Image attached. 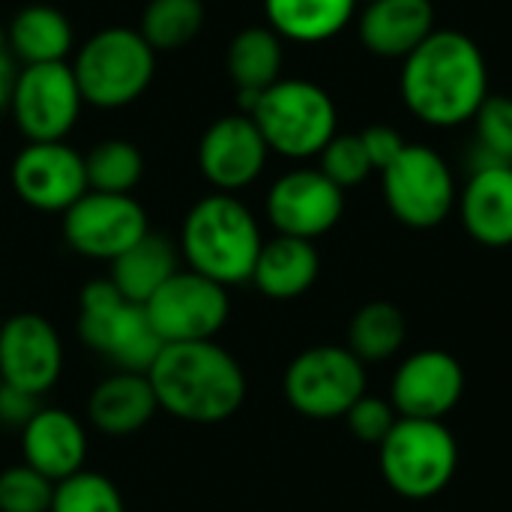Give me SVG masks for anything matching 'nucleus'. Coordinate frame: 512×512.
I'll list each match as a JSON object with an SVG mask.
<instances>
[{"label": "nucleus", "mask_w": 512, "mask_h": 512, "mask_svg": "<svg viewBox=\"0 0 512 512\" xmlns=\"http://www.w3.org/2000/svg\"><path fill=\"white\" fill-rule=\"evenodd\" d=\"M399 90L420 123L435 129L465 126L489 96L486 54L462 30H432L405 57Z\"/></svg>", "instance_id": "f257e3e1"}, {"label": "nucleus", "mask_w": 512, "mask_h": 512, "mask_svg": "<svg viewBox=\"0 0 512 512\" xmlns=\"http://www.w3.org/2000/svg\"><path fill=\"white\" fill-rule=\"evenodd\" d=\"M147 378L159 411L192 426L225 423L246 402V372L216 339L165 345Z\"/></svg>", "instance_id": "f03ea898"}, {"label": "nucleus", "mask_w": 512, "mask_h": 512, "mask_svg": "<svg viewBox=\"0 0 512 512\" xmlns=\"http://www.w3.org/2000/svg\"><path fill=\"white\" fill-rule=\"evenodd\" d=\"M261 246L264 237L258 219L228 192H213L192 204L180 228V255L189 270L225 288L252 282Z\"/></svg>", "instance_id": "7ed1b4c3"}, {"label": "nucleus", "mask_w": 512, "mask_h": 512, "mask_svg": "<svg viewBox=\"0 0 512 512\" xmlns=\"http://www.w3.org/2000/svg\"><path fill=\"white\" fill-rule=\"evenodd\" d=\"M249 117L264 135L270 153L285 159H312L336 135V102L306 78H279L252 105Z\"/></svg>", "instance_id": "20e7f679"}, {"label": "nucleus", "mask_w": 512, "mask_h": 512, "mask_svg": "<svg viewBox=\"0 0 512 512\" xmlns=\"http://www.w3.org/2000/svg\"><path fill=\"white\" fill-rule=\"evenodd\" d=\"M78 336L81 342L102 354L117 372L147 375L156 363L165 342L147 318V309L126 300L111 279H93L81 291L78 309Z\"/></svg>", "instance_id": "39448f33"}, {"label": "nucleus", "mask_w": 512, "mask_h": 512, "mask_svg": "<svg viewBox=\"0 0 512 512\" xmlns=\"http://www.w3.org/2000/svg\"><path fill=\"white\" fill-rule=\"evenodd\" d=\"M156 72V51L132 27H105L75 54L72 75L84 105L123 108L141 99Z\"/></svg>", "instance_id": "423d86ee"}, {"label": "nucleus", "mask_w": 512, "mask_h": 512, "mask_svg": "<svg viewBox=\"0 0 512 512\" xmlns=\"http://www.w3.org/2000/svg\"><path fill=\"white\" fill-rule=\"evenodd\" d=\"M378 462L387 486L399 498L429 501L453 483L459 444L444 420L399 417L393 432L378 447Z\"/></svg>", "instance_id": "0eeeda50"}, {"label": "nucleus", "mask_w": 512, "mask_h": 512, "mask_svg": "<svg viewBox=\"0 0 512 512\" xmlns=\"http://www.w3.org/2000/svg\"><path fill=\"white\" fill-rule=\"evenodd\" d=\"M282 390L297 414L309 420H339L366 396V363L345 345H315L288 363Z\"/></svg>", "instance_id": "6e6552de"}, {"label": "nucleus", "mask_w": 512, "mask_h": 512, "mask_svg": "<svg viewBox=\"0 0 512 512\" xmlns=\"http://www.w3.org/2000/svg\"><path fill=\"white\" fill-rule=\"evenodd\" d=\"M387 210L408 228H438L456 207L459 192L444 156L426 144H405V150L381 171Z\"/></svg>", "instance_id": "1a4fd4ad"}, {"label": "nucleus", "mask_w": 512, "mask_h": 512, "mask_svg": "<svg viewBox=\"0 0 512 512\" xmlns=\"http://www.w3.org/2000/svg\"><path fill=\"white\" fill-rule=\"evenodd\" d=\"M147 318L165 345L210 342L222 333L231 315L228 288L195 273L177 270L147 303Z\"/></svg>", "instance_id": "9d476101"}, {"label": "nucleus", "mask_w": 512, "mask_h": 512, "mask_svg": "<svg viewBox=\"0 0 512 512\" xmlns=\"http://www.w3.org/2000/svg\"><path fill=\"white\" fill-rule=\"evenodd\" d=\"M81 90L69 63L24 66L12 87V120L27 141H63L81 114Z\"/></svg>", "instance_id": "9b49d317"}, {"label": "nucleus", "mask_w": 512, "mask_h": 512, "mask_svg": "<svg viewBox=\"0 0 512 512\" xmlns=\"http://www.w3.org/2000/svg\"><path fill=\"white\" fill-rule=\"evenodd\" d=\"M150 231L144 207L132 195L84 192L63 213V240L93 261H114Z\"/></svg>", "instance_id": "f8f14e48"}, {"label": "nucleus", "mask_w": 512, "mask_h": 512, "mask_svg": "<svg viewBox=\"0 0 512 512\" xmlns=\"http://www.w3.org/2000/svg\"><path fill=\"white\" fill-rule=\"evenodd\" d=\"M15 195L39 213H66L87 192L84 156L66 141H27L9 171Z\"/></svg>", "instance_id": "ddd939ff"}, {"label": "nucleus", "mask_w": 512, "mask_h": 512, "mask_svg": "<svg viewBox=\"0 0 512 512\" xmlns=\"http://www.w3.org/2000/svg\"><path fill=\"white\" fill-rule=\"evenodd\" d=\"M345 213V189L321 168H294L267 192V219L276 234L318 240L339 225Z\"/></svg>", "instance_id": "4468645a"}, {"label": "nucleus", "mask_w": 512, "mask_h": 512, "mask_svg": "<svg viewBox=\"0 0 512 512\" xmlns=\"http://www.w3.org/2000/svg\"><path fill=\"white\" fill-rule=\"evenodd\" d=\"M60 372L63 342L48 318L18 312L0 324V384L39 399L57 384Z\"/></svg>", "instance_id": "2eb2a0df"}, {"label": "nucleus", "mask_w": 512, "mask_h": 512, "mask_svg": "<svg viewBox=\"0 0 512 512\" xmlns=\"http://www.w3.org/2000/svg\"><path fill=\"white\" fill-rule=\"evenodd\" d=\"M465 396L462 363L441 351L426 348L405 357L390 384V402L399 417L411 420H444Z\"/></svg>", "instance_id": "dca6fc26"}, {"label": "nucleus", "mask_w": 512, "mask_h": 512, "mask_svg": "<svg viewBox=\"0 0 512 512\" xmlns=\"http://www.w3.org/2000/svg\"><path fill=\"white\" fill-rule=\"evenodd\" d=\"M270 147L264 135L258 132L255 120L249 114H228L210 123L198 144V165L204 180L216 192H240L252 186L264 165H267Z\"/></svg>", "instance_id": "f3484780"}, {"label": "nucleus", "mask_w": 512, "mask_h": 512, "mask_svg": "<svg viewBox=\"0 0 512 512\" xmlns=\"http://www.w3.org/2000/svg\"><path fill=\"white\" fill-rule=\"evenodd\" d=\"M21 453L24 465H30L51 483H60L84 471L87 432L69 411L39 408L21 429Z\"/></svg>", "instance_id": "a211bd4d"}, {"label": "nucleus", "mask_w": 512, "mask_h": 512, "mask_svg": "<svg viewBox=\"0 0 512 512\" xmlns=\"http://www.w3.org/2000/svg\"><path fill=\"white\" fill-rule=\"evenodd\" d=\"M456 204L465 231L480 246H512V165H474Z\"/></svg>", "instance_id": "6ab92c4d"}, {"label": "nucleus", "mask_w": 512, "mask_h": 512, "mask_svg": "<svg viewBox=\"0 0 512 512\" xmlns=\"http://www.w3.org/2000/svg\"><path fill=\"white\" fill-rule=\"evenodd\" d=\"M435 30L432 0H372L360 12L357 33L378 57H408Z\"/></svg>", "instance_id": "aec40b11"}, {"label": "nucleus", "mask_w": 512, "mask_h": 512, "mask_svg": "<svg viewBox=\"0 0 512 512\" xmlns=\"http://www.w3.org/2000/svg\"><path fill=\"white\" fill-rule=\"evenodd\" d=\"M159 411L153 384L141 372H114L99 381L87 399L90 423L111 438L141 432Z\"/></svg>", "instance_id": "412c9836"}, {"label": "nucleus", "mask_w": 512, "mask_h": 512, "mask_svg": "<svg viewBox=\"0 0 512 512\" xmlns=\"http://www.w3.org/2000/svg\"><path fill=\"white\" fill-rule=\"evenodd\" d=\"M318 273H321V258L312 240L276 234L273 240H264L258 252L252 285L264 297L285 303L303 297L318 282Z\"/></svg>", "instance_id": "4be33fe9"}, {"label": "nucleus", "mask_w": 512, "mask_h": 512, "mask_svg": "<svg viewBox=\"0 0 512 512\" xmlns=\"http://www.w3.org/2000/svg\"><path fill=\"white\" fill-rule=\"evenodd\" d=\"M180 270V252L162 234L147 231L120 258L111 261V285L132 303L144 306L174 273Z\"/></svg>", "instance_id": "5701e85b"}, {"label": "nucleus", "mask_w": 512, "mask_h": 512, "mask_svg": "<svg viewBox=\"0 0 512 512\" xmlns=\"http://www.w3.org/2000/svg\"><path fill=\"white\" fill-rule=\"evenodd\" d=\"M72 42H75V33H72L69 18L60 9L45 6V3H33L15 12L6 30V48L24 66L66 63Z\"/></svg>", "instance_id": "b1692460"}, {"label": "nucleus", "mask_w": 512, "mask_h": 512, "mask_svg": "<svg viewBox=\"0 0 512 512\" xmlns=\"http://www.w3.org/2000/svg\"><path fill=\"white\" fill-rule=\"evenodd\" d=\"M357 12V0H264L270 27L291 42L315 45L339 36Z\"/></svg>", "instance_id": "393cba45"}, {"label": "nucleus", "mask_w": 512, "mask_h": 512, "mask_svg": "<svg viewBox=\"0 0 512 512\" xmlns=\"http://www.w3.org/2000/svg\"><path fill=\"white\" fill-rule=\"evenodd\" d=\"M282 36L273 27H246L228 45V75L237 93H264L282 78Z\"/></svg>", "instance_id": "a878e982"}, {"label": "nucleus", "mask_w": 512, "mask_h": 512, "mask_svg": "<svg viewBox=\"0 0 512 512\" xmlns=\"http://www.w3.org/2000/svg\"><path fill=\"white\" fill-rule=\"evenodd\" d=\"M408 324L399 306L387 300H372L357 309L348 324V351L363 363H384L405 345Z\"/></svg>", "instance_id": "bb28decb"}, {"label": "nucleus", "mask_w": 512, "mask_h": 512, "mask_svg": "<svg viewBox=\"0 0 512 512\" xmlns=\"http://www.w3.org/2000/svg\"><path fill=\"white\" fill-rule=\"evenodd\" d=\"M204 0H150L141 12L138 33L153 51H180L204 27Z\"/></svg>", "instance_id": "cd10ccee"}, {"label": "nucleus", "mask_w": 512, "mask_h": 512, "mask_svg": "<svg viewBox=\"0 0 512 512\" xmlns=\"http://www.w3.org/2000/svg\"><path fill=\"white\" fill-rule=\"evenodd\" d=\"M87 189L108 195H132L144 177V156L132 141L108 138L84 156Z\"/></svg>", "instance_id": "c85d7f7f"}, {"label": "nucleus", "mask_w": 512, "mask_h": 512, "mask_svg": "<svg viewBox=\"0 0 512 512\" xmlns=\"http://www.w3.org/2000/svg\"><path fill=\"white\" fill-rule=\"evenodd\" d=\"M48 512H126L120 489L96 471H78L54 483Z\"/></svg>", "instance_id": "c756f323"}, {"label": "nucleus", "mask_w": 512, "mask_h": 512, "mask_svg": "<svg viewBox=\"0 0 512 512\" xmlns=\"http://www.w3.org/2000/svg\"><path fill=\"white\" fill-rule=\"evenodd\" d=\"M477 165H512V96H486L477 117Z\"/></svg>", "instance_id": "7c9ffc66"}, {"label": "nucleus", "mask_w": 512, "mask_h": 512, "mask_svg": "<svg viewBox=\"0 0 512 512\" xmlns=\"http://www.w3.org/2000/svg\"><path fill=\"white\" fill-rule=\"evenodd\" d=\"M54 483L30 465H12L0 471V512H48Z\"/></svg>", "instance_id": "2f4dec72"}, {"label": "nucleus", "mask_w": 512, "mask_h": 512, "mask_svg": "<svg viewBox=\"0 0 512 512\" xmlns=\"http://www.w3.org/2000/svg\"><path fill=\"white\" fill-rule=\"evenodd\" d=\"M321 159V171L339 186V189H351V186H360L375 168L369 162V153L363 147V138L360 132L357 135H333L330 144L318 153Z\"/></svg>", "instance_id": "473e14b6"}, {"label": "nucleus", "mask_w": 512, "mask_h": 512, "mask_svg": "<svg viewBox=\"0 0 512 512\" xmlns=\"http://www.w3.org/2000/svg\"><path fill=\"white\" fill-rule=\"evenodd\" d=\"M399 414L393 408L390 399H378V396H360L351 411L345 414V423L351 429V435L360 441V444H369V447H381L384 438L393 432Z\"/></svg>", "instance_id": "72a5a7b5"}, {"label": "nucleus", "mask_w": 512, "mask_h": 512, "mask_svg": "<svg viewBox=\"0 0 512 512\" xmlns=\"http://www.w3.org/2000/svg\"><path fill=\"white\" fill-rule=\"evenodd\" d=\"M360 138H363V147H366L369 162H372L375 171H384L405 150V138L393 126H381V123L378 126H369V129L360 132Z\"/></svg>", "instance_id": "f704fd0d"}, {"label": "nucleus", "mask_w": 512, "mask_h": 512, "mask_svg": "<svg viewBox=\"0 0 512 512\" xmlns=\"http://www.w3.org/2000/svg\"><path fill=\"white\" fill-rule=\"evenodd\" d=\"M39 399L24 393V390H15L9 384H0V423L9 426V429H24L27 420L39 411Z\"/></svg>", "instance_id": "c9c22d12"}, {"label": "nucleus", "mask_w": 512, "mask_h": 512, "mask_svg": "<svg viewBox=\"0 0 512 512\" xmlns=\"http://www.w3.org/2000/svg\"><path fill=\"white\" fill-rule=\"evenodd\" d=\"M15 66L9 54H0V111H9L12 102V87H15Z\"/></svg>", "instance_id": "e433bc0d"}, {"label": "nucleus", "mask_w": 512, "mask_h": 512, "mask_svg": "<svg viewBox=\"0 0 512 512\" xmlns=\"http://www.w3.org/2000/svg\"><path fill=\"white\" fill-rule=\"evenodd\" d=\"M0 54H9V51H6V30H3V27H0Z\"/></svg>", "instance_id": "4c0bfd02"}, {"label": "nucleus", "mask_w": 512, "mask_h": 512, "mask_svg": "<svg viewBox=\"0 0 512 512\" xmlns=\"http://www.w3.org/2000/svg\"><path fill=\"white\" fill-rule=\"evenodd\" d=\"M357 3H372V0H357Z\"/></svg>", "instance_id": "58836bf2"}]
</instances>
